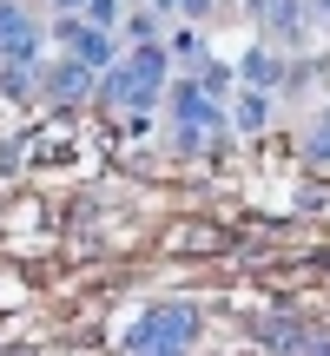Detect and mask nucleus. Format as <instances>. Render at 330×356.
I'll return each mask as SVG.
<instances>
[{
  "label": "nucleus",
  "instance_id": "7ed1b4c3",
  "mask_svg": "<svg viewBox=\"0 0 330 356\" xmlns=\"http://www.w3.org/2000/svg\"><path fill=\"white\" fill-rule=\"evenodd\" d=\"M172 113H178V145H198V132H218V126H225V106L205 92V79H178Z\"/></svg>",
  "mask_w": 330,
  "mask_h": 356
},
{
  "label": "nucleus",
  "instance_id": "20e7f679",
  "mask_svg": "<svg viewBox=\"0 0 330 356\" xmlns=\"http://www.w3.org/2000/svg\"><path fill=\"white\" fill-rule=\"evenodd\" d=\"M40 60V26L13 0H0V66H33Z\"/></svg>",
  "mask_w": 330,
  "mask_h": 356
},
{
  "label": "nucleus",
  "instance_id": "39448f33",
  "mask_svg": "<svg viewBox=\"0 0 330 356\" xmlns=\"http://www.w3.org/2000/svg\"><path fill=\"white\" fill-rule=\"evenodd\" d=\"M53 40H60V47H66V60H79L86 73H93V66H106V60H113V40H106L100 26H86L79 13H73V20H60V26H53Z\"/></svg>",
  "mask_w": 330,
  "mask_h": 356
},
{
  "label": "nucleus",
  "instance_id": "ddd939ff",
  "mask_svg": "<svg viewBox=\"0 0 330 356\" xmlns=\"http://www.w3.org/2000/svg\"><path fill=\"white\" fill-rule=\"evenodd\" d=\"M317 13H324V20H330V0H317Z\"/></svg>",
  "mask_w": 330,
  "mask_h": 356
},
{
  "label": "nucleus",
  "instance_id": "423d86ee",
  "mask_svg": "<svg viewBox=\"0 0 330 356\" xmlns=\"http://www.w3.org/2000/svg\"><path fill=\"white\" fill-rule=\"evenodd\" d=\"M265 26H271V40L297 47L304 40V0H265Z\"/></svg>",
  "mask_w": 330,
  "mask_h": 356
},
{
  "label": "nucleus",
  "instance_id": "9b49d317",
  "mask_svg": "<svg viewBox=\"0 0 330 356\" xmlns=\"http://www.w3.org/2000/svg\"><path fill=\"white\" fill-rule=\"evenodd\" d=\"M53 7H60V20H73L79 7H93V0H53Z\"/></svg>",
  "mask_w": 330,
  "mask_h": 356
},
{
  "label": "nucleus",
  "instance_id": "9d476101",
  "mask_svg": "<svg viewBox=\"0 0 330 356\" xmlns=\"http://www.w3.org/2000/svg\"><path fill=\"white\" fill-rule=\"evenodd\" d=\"M113 20H119V0H93V7H86V26H100V33H106Z\"/></svg>",
  "mask_w": 330,
  "mask_h": 356
},
{
  "label": "nucleus",
  "instance_id": "6e6552de",
  "mask_svg": "<svg viewBox=\"0 0 330 356\" xmlns=\"http://www.w3.org/2000/svg\"><path fill=\"white\" fill-rule=\"evenodd\" d=\"M86 66H79V60H60V66H53V92H60V99H79V92H86Z\"/></svg>",
  "mask_w": 330,
  "mask_h": 356
},
{
  "label": "nucleus",
  "instance_id": "f257e3e1",
  "mask_svg": "<svg viewBox=\"0 0 330 356\" xmlns=\"http://www.w3.org/2000/svg\"><path fill=\"white\" fill-rule=\"evenodd\" d=\"M191 330H198V323H191L185 304H152V310L126 330V350H132V356H178V350L191 343Z\"/></svg>",
  "mask_w": 330,
  "mask_h": 356
},
{
  "label": "nucleus",
  "instance_id": "1a4fd4ad",
  "mask_svg": "<svg viewBox=\"0 0 330 356\" xmlns=\"http://www.w3.org/2000/svg\"><path fill=\"white\" fill-rule=\"evenodd\" d=\"M238 126H244V132L265 126V92H244V99H238Z\"/></svg>",
  "mask_w": 330,
  "mask_h": 356
},
{
  "label": "nucleus",
  "instance_id": "f8f14e48",
  "mask_svg": "<svg viewBox=\"0 0 330 356\" xmlns=\"http://www.w3.org/2000/svg\"><path fill=\"white\" fill-rule=\"evenodd\" d=\"M165 7H185V13H205V0H165Z\"/></svg>",
  "mask_w": 330,
  "mask_h": 356
},
{
  "label": "nucleus",
  "instance_id": "f03ea898",
  "mask_svg": "<svg viewBox=\"0 0 330 356\" xmlns=\"http://www.w3.org/2000/svg\"><path fill=\"white\" fill-rule=\"evenodd\" d=\"M165 60H172V53L146 40V47H132L126 66H113V73H106L100 92H106V99H119V106H152V99H159V79H165Z\"/></svg>",
  "mask_w": 330,
  "mask_h": 356
},
{
  "label": "nucleus",
  "instance_id": "0eeeda50",
  "mask_svg": "<svg viewBox=\"0 0 330 356\" xmlns=\"http://www.w3.org/2000/svg\"><path fill=\"white\" fill-rule=\"evenodd\" d=\"M244 79H251V92H271V86H278V53H271V47L244 53Z\"/></svg>",
  "mask_w": 330,
  "mask_h": 356
}]
</instances>
